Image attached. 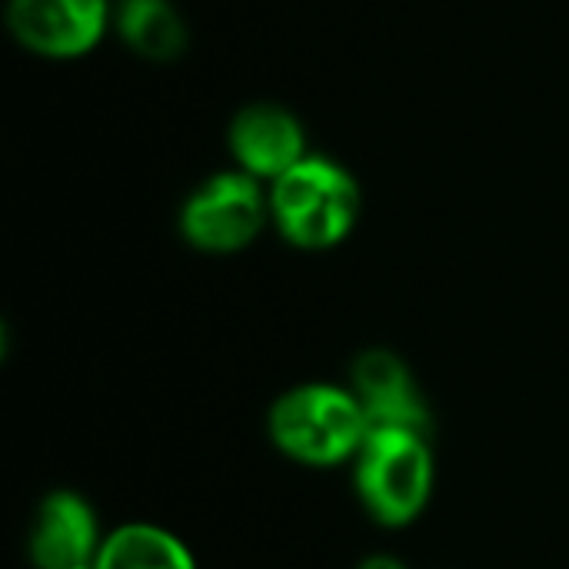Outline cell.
<instances>
[{
  "mask_svg": "<svg viewBox=\"0 0 569 569\" xmlns=\"http://www.w3.org/2000/svg\"><path fill=\"white\" fill-rule=\"evenodd\" d=\"M270 220L300 250H327L350 237L360 217V183L333 157L310 153L267 187Z\"/></svg>",
  "mask_w": 569,
  "mask_h": 569,
  "instance_id": "obj_1",
  "label": "cell"
},
{
  "mask_svg": "<svg viewBox=\"0 0 569 569\" xmlns=\"http://www.w3.org/2000/svg\"><path fill=\"white\" fill-rule=\"evenodd\" d=\"M370 433L367 410L347 390L307 383L283 393L270 410L273 443L307 467H337L357 457Z\"/></svg>",
  "mask_w": 569,
  "mask_h": 569,
  "instance_id": "obj_2",
  "label": "cell"
},
{
  "mask_svg": "<svg viewBox=\"0 0 569 569\" xmlns=\"http://www.w3.org/2000/svg\"><path fill=\"white\" fill-rule=\"evenodd\" d=\"M433 487V460L423 433L373 427L357 453V490L383 527L420 517Z\"/></svg>",
  "mask_w": 569,
  "mask_h": 569,
  "instance_id": "obj_3",
  "label": "cell"
},
{
  "mask_svg": "<svg viewBox=\"0 0 569 569\" xmlns=\"http://www.w3.org/2000/svg\"><path fill=\"white\" fill-rule=\"evenodd\" d=\"M267 220L270 197L263 183L243 170L207 177L180 207V233L203 253H237L250 247Z\"/></svg>",
  "mask_w": 569,
  "mask_h": 569,
  "instance_id": "obj_4",
  "label": "cell"
},
{
  "mask_svg": "<svg viewBox=\"0 0 569 569\" xmlns=\"http://www.w3.org/2000/svg\"><path fill=\"white\" fill-rule=\"evenodd\" d=\"M113 27V0H7V30L33 57L77 60Z\"/></svg>",
  "mask_w": 569,
  "mask_h": 569,
  "instance_id": "obj_5",
  "label": "cell"
},
{
  "mask_svg": "<svg viewBox=\"0 0 569 569\" xmlns=\"http://www.w3.org/2000/svg\"><path fill=\"white\" fill-rule=\"evenodd\" d=\"M227 147L237 170L257 177L260 183H273L310 157L303 120L277 100L243 103L227 127Z\"/></svg>",
  "mask_w": 569,
  "mask_h": 569,
  "instance_id": "obj_6",
  "label": "cell"
},
{
  "mask_svg": "<svg viewBox=\"0 0 569 569\" xmlns=\"http://www.w3.org/2000/svg\"><path fill=\"white\" fill-rule=\"evenodd\" d=\"M353 383H357L353 397L367 410L370 430L393 427V430H413L427 437L430 413L400 357L387 350H367L353 363Z\"/></svg>",
  "mask_w": 569,
  "mask_h": 569,
  "instance_id": "obj_7",
  "label": "cell"
},
{
  "mask_svg": "<svg viewBox=\"0 0 569 569\" xmlns=\"http://www.w3.org/2000/svg\"><path fill=\"white\" fill-rule=\"evenodd\" d=\"M100 553L97 520L90 507L70 493H50L30 530V560L37 569H87Z\"/></svg>",
  "mask_w": 569,
  "mask_h": 569,
  "instance_id": "obj_8",
  "label": "cell"
},
{
  "mask_svg": "<svg viewBox=\"0 0 569 569\" xmlns=\"http://www.w3.org/2000/svg\"><path fill=\"white\" fill-rule=\"evenodd\" d=\"M113 30L143 60L167 63L183 57L190 43V30L173 0H117L113 3Z\"/></svg>",
  "mask_w": 569,
  "mask_h": 569,
  "instance_id": "obj_9",
  "label": "cell"
},
{
  "mask_svg": "<svg viewBox=\"0 0 569 569\" xmlns=\"http://www.w3.org/2000/svg\"><path fill=\"white\" fill-rule=\"evenodd\" d=\"M93 569H197L190 550L160 527L130 523L113 530L93 560Z\"/></svg>",
  "mask_w": 569,
  "mask_h": 569,
  "instance_id": "obj_10",
  "label": "cell"
},
{
  "mask_svg": "<svg viewBox=\"0 0 569 569\" xmlns=\"http://www.w3.org/2000/svg\"><path fill=\"white\" fill-rule=\"evenodd\" d=\"M360 569H407L400 560H393V557H370V560H363Z\"/></svg>",
  "mask_w": 569,
  "mask_h": 569,
  "instance_id": "obj_11",
  "label": "cell"
}]
</instances>
